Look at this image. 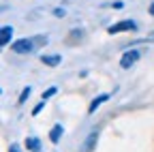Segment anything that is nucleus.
Returning <instances> with one entry per match:
<instances>
[{"instance_id": "f257e3e1", "label": "nucleus", "mask_w": 154, "mask_h": 152, "mask_svg": "<svg viewBox=\"0 0 154 152\" xmlns=\"http://www.w3.org/2000/svg\"><path fill=\"white\" fill-rule=\"evenodd\" d=\"M38 43H43V36H36V39H19V41H15L11 45V51H15V54H30V51H34V47Z\"/></svg>"}, {"instance_id": "f03ea898", "label": "nucleus", "mask_w": 154, "mask_h": 152, "mask_svg": "<svg viewBox=\"0 0 154 152\" xmlns=\"http://www.w3.org/2000/svg\"><path fill=\"white\" fill-rule=\"evenodd\" d=\"M126 30H137V24H135L133 20H122V22H118V24H113V26L107 28L109 34H118V32H126Z\"/></svg>"}, {"instance_id": "7ed1b4c3", "label": "nucleus", "mask_w": 154, "mask_h": 152, "mask_svg": "<svg viewBox=\"0 0 154 152\" xmlns=\"http://www.w3.org/2000/svg\"><path fill=\"white\" fill-rule=\"evenodd\" d=\"M139 60V51L137 49H131V51H124V56H122V60H120V67L122 69H131L135 62Z\"/></svg>"}, {"instance_id": "20e7f679", "label": "nucleus", "mask_w": 154, "mask_h": 152, "mask_svg": "<svg viewBox=\"0 0 154 152\" xmlns=\"http://www.w3.org/2000/svg\"><path fill=\"white\" fill-rule=\"evenodd\" d=\"M41 62L47 64V67H58V64L62 62V58L58 54H49V56H41Z\"/></svg>"}, {"instance_id": "39448f33", "label": "nucleus", "mask_w": 154, "mask_h": 152, "mask_svg": "<svg viewBox=\"0 0 154 152\" xmlns=\"http://www.w3.org/2000/svg\"><path fill=\"white\" fill-rule=\"evenodd\" d=\"M11 36H13V28L11 26H5V28H0V47L7 45L11 41Z\"/></svg>"}, {"instance_id": "423d86ee", "label": "nucleus", "mask_w": 154, "mask_h": 152, "mask_svg": "<svg viewBox=\"0 0 154 152\" xmlns=\"http://www.w3.org/2000/svg\"><path fill=\"white\" fill-rule=\"evenodd\" d=\"M107 99H109V94H101L99 99H94V101L90 103V109H88V111H90V113H94V111H96V107H99V105H103Z\"/></svg>"}, {"instance_id": "0eeeda50", "label": "nucleus", "mask_w": 154, "mask_h": 152, "mask_svg": "<svg viewBox=\"0 0 154 152\" xmlns=\"http://www.w3.org/2000/svg\"><path fill=\"white\" fill-rule=\"evenodd\" d=\"M60 135H62V124H54V129H51V133H49V139L56 144L58 139H60Z\"/></svg>"}, {"instance_id": "6e6552de", "label": "nucleus", "mask_w": 154, "mask_h": 152, "mask_svg": "<svg viewBox=\"0 0 154 152\" xmlns=\"http://www.w3.org/2000/svg\"><path fill=\"white\" fill-rule=\"evenodd\" d=\"M96 137H99V133L94 131L92 135L88 137V141H86V152H90V150H92V146H94V139H96Z\"/></svg>"}, {"instance_id": "1a4fd4ad", "label": "nucleus", "mask_w": 154, "mask_h": 152, "mask_svg": "<svg viewBox=\"0 0 154 152\" xmlns=\"http://www.w3.org/2000/svg\"><path fill=\"white\" fill-rule=\"evenodd\" d=\"M38 141L34 139V137H28L26 139V148H30V150H34V152H38V146H36Z\"/></svg>"}, {"instance_id": "9d476101", "label": "nucleus", "mask_w": 154, "mask_h": 152, "mask_svg": "<svg viewBox=\"0 0 154 152\" xmlns=\"http://www.w3.org/2000/svg\"><path fill=\"white\" fill-rule=\"evenodd\" d=\"M56 92H58V88H56V86H51V88H47V90L43 92V101H47V99H51V97H54V94H56Z\"/></svg>"}, {"instance_id": "9b49d317", "label": "nucleus", "mask_w": 154, "mask_h": 152, "mask_svg": "<svg viewBox=\"0 0 154 152\" xmlns=\"http://www.w3.org/2000/svg\"><path fill=\"white\" fill-rule=\"evenodd\" d=\"M30 92H32V90H30V86H28V88H24V90H22V97H19V105H22V103H24V101H26V99H28V97H30Z\"/></svg>"}, {"instance_id": "f8f14e48", "label": "nucleus", "mask_w": 154, "mask_h": 152, "mask_svg": "<svg viewBox=\"0 0 154 152\" xmlns=\"http://www.w3.org/2000/svg\"><path fill=\"white\" fill-rule=\"evenodd\" d=\"M41 109H43V103H38V105L32 109V116H38V113H41Z\"/></svg>"}, {"instance_id": "ddd939ff", "label": "nucleus", "mask_w": 154, "mask_h": 152, "mask_svg": "<svg viewBox=\"0 0 154 152\" xmlns=\"http://www.w3.org/2000/svg\"><path fill=\"white\" fill-rule=\"evenodd\" d=\"M54 15H58V17H62V15H64V11H62V9H56V11H54Z\"/></svg>"}, {"instance_id": "4468645a", "label": "nucleus", "mask_w": 154, "mask_h": 152, "mask_svg": "<svg viewBox=\"0 0 154 152\" xmlns=\"http://www.w3.org/2000/svg\"><path fill=\"white\" fill-rule=\"evenodd\" d=\"M9 152H19V148H17L15 144H11V148H9Z\"/></svg>"}, {"instance_id": "2eb2a0df", "label": "nucleus", "mask_w": 154, "mask_h": 152, "mask_svg": "<svg viewBox=\"0 0 154 152\" xmlns=\"http://www.w3.org/2000/svg\"><path fill=\"white\" fill-rule=\"evenodd\" d=\"M0 94H2V90H0Z\"/></svg>"}]
</instances>
